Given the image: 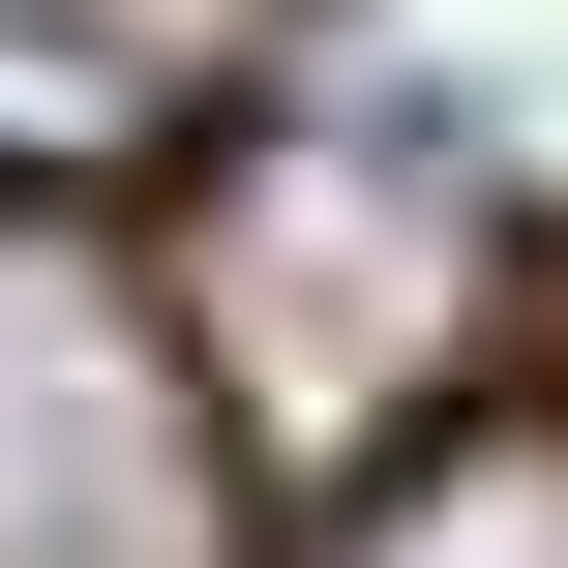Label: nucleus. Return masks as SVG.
I'll use <instances>...</instances> for the list:
<instances>
[{
    "label": "nucleus",
    "mask_w": 568,
    "mask_h": 568,
    "mask_svg": "<svg viewBox=\"0 0 568 568\" xmlns=\"http://www.w3.org/2000/svg\"><path fill=\"white\" fill-rule=\"evenodd\" d=\"M150 300H180L240 479H389V449H449V419L509 389L539 240H509V150H479L419 60H300V90H210V120H180Z\"/></svg>",
    "instance_id": "obj_1"
},
{
    "label": "nucleus",
    "mask_w": 568,
    "mask_h": 568,
    "mask_svg": "<svg viewBox=\"0 0 568 568\" xmlns=\"http://www.w3.org/2000/svg\"><path fill=\"white\" fill-rule=\"evenodd\" d=\"M210 90L150 60V30H90V0H0V210H90L120 150H180Z\"/></svg>",
    "instance_id": "obj_4"
},
{
    "label": "nucleus",
    "mask_w": 568,
    "mask_h": 568,
    "mask_svg": "<svg viewBox=\"0 0 568 568\" xmlns=\"http://www.w3.org/2000/svg\"><path fill=\"white\" fill-rule=\"evenodd\" d=\"M300 568H568V419H539V389H479L449 449L329 479V539H300Z\"/></svg>",
    "instance_id": "obj_3"
},
{
    "label": "nucleus",
    "mask_w": 568,
    "mask_h": 568,
    "mask_svg": "<svg viewBox=\"0 0 568 568\" xmlns=\"http://www.w3.org/2000/svg\"><path fill=\"white\" fill-rule=\"evenodd\" d=\"M0 568H270V479L120 210H0Z\"/></svg>",
    "instance_id": "obj_2"
}]
</instances>
